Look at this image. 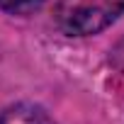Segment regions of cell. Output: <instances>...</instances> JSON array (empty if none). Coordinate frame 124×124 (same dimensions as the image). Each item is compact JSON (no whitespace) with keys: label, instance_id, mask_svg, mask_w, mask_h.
I'll use <instances>...</instances> for the list:
<instances>
[{"label":"cell","instance_id":"2","mask_svg":"<svg viewBox=\"0 0 124 124\" xmlns=\"http://www.w3.org/2000/svg\"><path fill=\"white\" fill-rule=\"evenodd\" d=\"M0 124H56L54 117L32 102H17L0 114Z\"/></svg>","mask_w":124,"mask_h":124},{"label":"cell","instance_id":"3","mask_svg":"<svg viewBox=\"0 0 124 124\" xmlns=\"http://www.w3.org/2000/svg\"><path fill=\"white\" fill-rule=\"evenodd\" d=\"M44 0H0V10L12 12V15H27L34 12Z\"/></svg>","mask_w":124,"mask_h":124},{"label":"cell","instance_id":"1","mask_svg":"<svg viewBox=\"0 0 124 124\" xmlns=\"http://www.w3.org/2000/svg\"><path fill=\"white\" fill-rule=\"evenodd\" d=\"M124 12V0H58L54 20L71 37H90Z\"/></svg>","mask_w":124,"mask_h":124}]
</instances>
